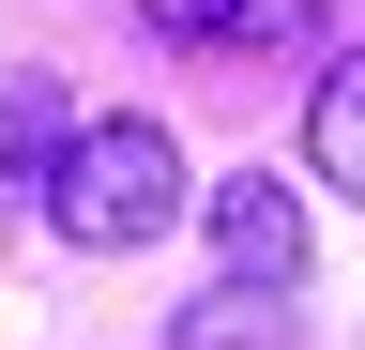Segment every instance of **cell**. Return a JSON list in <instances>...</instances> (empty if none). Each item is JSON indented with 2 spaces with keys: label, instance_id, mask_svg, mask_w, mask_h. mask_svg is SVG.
Listing matches in <instances>:
<instances>
[{
  "label": "cell",
  "instance_id": "1",
  "mask_svg": "<svg viewBox=\"0 0 365 350\" xmlns=\"http://www.w3.org/2000/svg\"><path fill=\"white\" fill-rule=\"evenodd\" d=\"M46 229L122 259V244H168L182 229V138L168 122H76L61 153H46Z\"/></svg>",
  "mask_w": 365,
  "mask_h": 350
},
{
  "label": "cell",
  "instance_id": "2",
  "mask_svg": "<svg viewBox=\"0 0 365 350\" xmlns=\"http://www.w3.org/2000/svg\"><path fill=\"white\" fill-rule=\"evenodd\" d=\"M213 274H244V289H304V198L274 183V168L213 183Z\"/></svg>",
  "mask_w": 365,
  "mask_h": 350
},
{
  "label": "cell",
  "instance_id": "3",
  "mask_svg": "<svg viewBox=\"0 0 365 350\" xmlns=\"http://www.w3.org/2000/svg\"><path fill=\"white\" fill-rule=\"evenodd\" d=\"M137 16H153L168 46H289L319 0H137Z\"/></svg>",
  "mask_w": 365,
  "mask_h": 350
},
{
  "label": "cell",
  "instance_id": "4",
  "mask_svg": "<svg viewBox=\"0 0 365 350\" xmlns=\"http://www.w3.org/2000/svg\"><path fill=\"white\" fill-rule=\"evenodd\" d=\"M168 350H289V289H244V274H213L198 304H182V335Z\"/></svg>",
  "mask_w": 365,
  "mask_h": 350
},
{
  "label": "cell",
  "instance_id": "5",
  "mask_svg": "<svg viewBox=\"0 0 365 350\" xmlns=\"http://www.w3.org/2000/svg\"><path fill=\"white\" fill-rule=\"evenodd\" d=\"M304 153H319V183H335V198L365 183V61H350V46L319 61V122H304Z\"/></svg>",
  "mask_w": 365,
  "mask_h": 350
},
{
  "label": "cell",
  "instance_id": "6",
  "mask_svg": "<svg viewBox=\"0 0 365 350\" xmlns=\"http://www.w3.org/2000/svg\"><path fill=\"white\" fill-rule=\"evenodd\" d=\"M61 92H46V76H0V168H46V153H61Z\"/></svg>",
  "mask_w": 365,
  "mask_h": 350
}]
</instances>
